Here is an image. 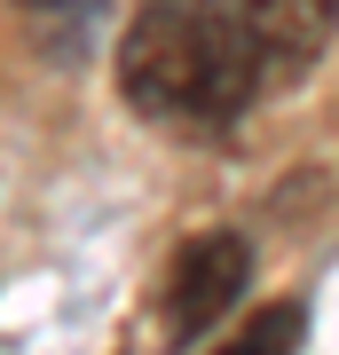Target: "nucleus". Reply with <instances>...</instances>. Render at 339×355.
I'll return each mask as SVG.
<instances>
[{"mask_svg":"<svg viewBox=\"0 0 339 355\" xmlns=\"http://www.w3.org/2000/svg\"><path fill=\"white\" fill-rule=\"evenodd\" d=\"M300 340H308V308L300 300H268L221 355H300Z\"/></svg>","mask_w":339,"mask_h":355,"instance_id":"20e7f679","label":"nucleus"},{"mask_svg":"<svg viewBox=\"0 0 339 355\" xmlns=\"http://www.w3.org/2000/svg\"><path fill=\"white\" fill-rule=\"evenodd\" d=\"M119 87L150 119H205V127H221V119H237L261 95V71H252L229 8L150 0L119 40Z\"/></svg>","mask_w":339,"mask_h":355,"instance_id":"f257e3e1","label":"nucleus"},{"mask_svg":"<svg viewBox=\"0 0 339 355\" xmlns=\"http://www.w3.org/2000/svg\"><path fill=\"white\" fill-rule=\"evenodd\" d=\"M229 24H237L252 71H261V87H268V79H300V71L324 64V48H331V0H237Z\"/></svg>","mask_w":339,"mask_h":355,"instance_id":"7ed1b4c3","label":"nucleus"},{"mask_svg":"<svg viewBox=\"0 0 339 355\" xmlns=\"http://www.w3.org/2000/svg\"><path fill=\"white\" fill-rule=\"evenodd\" d=\"M245 277H252V245L237 229L189 237L174 253V268H166V331H174V340H205V331L245 300Z\"/></svg>","mask_w":339,"mask_h":355,"instance_id":"f03ea898","label":"nucleus"}]
</instances>
